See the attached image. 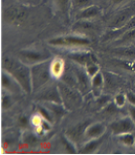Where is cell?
I'll return each instance as SVG.
<instances>
[{
	"mask_svg": "<svg viewBox=\"0 0 135 155\" xmlns=\"http://www.w3.org/2000/svg\"><path fill=\"white\" fill-rule=\"evenodd\" d=\"M59 89L60 92L62 105L66 110H75L82 104V96L74 87L68 85L65 82H59Z\"/></svg>",
	"mask_w": 135,
	"mask_h": 155,
	"instance_id": "cell-3",
	"label": "cell"
},
{
	"mask_svg": "<svg viewBox=\"0 0 135 155\" xmlns=\"http://www.w3.org/2000/svg\"><path fill=\"white\" fill-rule=\"evenodd\" d=\"M50 67L51 63L48 62V60L37 63V64L32 66L30 70L33 91L40 89L42 86H44L50 81L51 78H52Z\"/></svg>",
	"mask_w": 135,
	"mask_h": 155,
	"instance_id": "cell-2",
	"label": "cell"
},
{
	"mask_svg": "<svg viewBox=\"0 0 135 155\" xmlns=\"http://www.w3.org/2000/svg\"><path fill=\"white\" fill-rule=\"evenodd\" d=\"M51 122H49V121H47V120H43V122H42V128L45 130V132H47V131H50L51 128H52V126H51Z\"/></svg>",
	"mask_w": 135,
	"mask_h": 155,
	"instance_id": "cell-36",
	"label": "cell"
},
{
	"mask_svg": "<svg viewBox=\"0 0 135 155\" xmlns=\"http://www.w3.org/2000/svg\"><path fill=\"white\" fill-rule=\"evenodd\" d=\"M72 0H54L56 8L59 9V11L62 14L66 15L69 11L70 3Z\"/></svg>",
	"mask_w": 135,
	"mask_h": 155,
	"instance_id": "cell-22",
	"label": "cell"
},
{
	"mask_svg": "<svg viewBox=\"0 0 135 155\" xmlns=\"http://www.w3.org/2000/svg\"><path fill=\"white\" fill-rule=\"evenodd\" d=\"M113 53L120 57L127 58V59H135V48L134 47H120L115 48Z\"/></svg>",
	"mask_w": 135,
	"mask_h": 155,
	"instance_id": "cell-17",
	"label": "cell"
},
{
	"mask_svg": "<svg viewBox=\"0 0 135 155\" xmlns=\"http://www.w3.org/2000/svg\"><path fill=\"white\" fill-rule=\"evenodd\" d=\"M110 100V97L109 96H101L98 98L97 100V104L99 106H106L108 104V102Z\"/></svg>",
	"mask_w": 135,
	"mask_h": 155,
	"instance_id": "cell-35",
	"label": "cell"
},
{
	"mask_svg": "<svg viewBox=\"0 0 135 155\" xmlns=\"http://www.w3.org/2000/svg\"><path fill=\"white\" fill-rule=\"evenodd\" d=\"M93 26L94 24L90 21V19H78V21L75 22L73 29L79 31H89L93 30Z\"/></svg>",
	"mask_w": 135,
	"mask_h": 155,
	"instance_id": "cell-20",
	"label": "cell"
},
{
	"mask_svg": "<svg viewBox=\"0 0 135 155\" xmlns=\"http://www.w3.org/2000/svg\"><path fill=\"white\" fill-rule=\"evenodd\" d=\"M135 40V28L129 29V30H127L124 32V34L120 38L119 40V44L120 45H123V44H127L129 42H132Z\"/></svg>",
	"mask_w": 135,
	"mask_h": 155,
	"instance_id": "cell-21",
	"label": "cell"
},
{
	"mask_svg": "<svg viewBox=\"0 0 135 155\" xmlns=\"http://www.w3.org/2000/svg\"><path fill=\"white\" fill-rule=\"evenodd\" d=\"M1 84L3 88H5L8 91L12 92H19L22 87L19 84V82L14 79V78L9 74V73L3 72L1 75Z\"/></svg>",
	"mask_w": 135,
	"mask_h": 155,
	"instance_id": "cell-8",
	"label": "cell"
},
{
	"mask_svg": "<svg viewBox=\"0 0 135 155\" xmlns=\"http://www.w3.org/2000/svg\"><path fill=\"white\" fill-rule=\"evenodd\" d=\"M131 13L128 11H125L119 14L117 17H116L110 23V27L113 29H118V28H122L123 27L125 24L127 23V21L131 18Z\"/></svg>",
	"mask_w": 135,
	"mask_h": 155,
	"instance_id": "cell-14",
	"label": "cell"
},
{
	"mask_svg": "<svg viewBox=\"0 0 135 155\" xmlns=\"http://www.w3.org/2000/svg\"><path fill=\"white\" fill-rule=\"evenodd\" d=\"M127 101L130 103V105L135 106V95L133 93H127Z\"/></svg>",
	"mask_w": 135,
	"mask_h": 155,
	"instance_id": "cell-37",
	"label": "cell"
},
{
	"mask_svg": "<svg viewBox=\"0 0 135 155\" xmlns=\"http://www.w3.org/2000/svg\"><path fill=\"white\" fill-rule=\"evenodd\" d=\"M6 17L11 21H21L26 17V13L22 8H10L7 11Z\"/></svg>",
	"mask_w": 135,
	"mask_h": 155,
	"instance_id": "cell-16",
	"label": "cell"
},
{
	"mask_svg": "<svg viewBox=\"0 0 135 155\" xmlns=\"http://www.w3.org/2000/svg\"><path fill=\"white\" fill-rule=\"evenodd\" d=\"M119 140L120 142L125 144V145H133L135 143V137L133 136L132 133H125V134H122L119 136Z\"/></svg>",
	"mask_w": 135,
	"mask_h": 155,
	"instance_id": "cell-25",
	"label": "cell"
},
{
	"mask_svg": "<svg viewBox=\"0 0 135 155\" xmlns=\"http://www.w3.org/2000/svg\"><path fill=\"white\" fill-rule=\"evenodd\" d=\"M61 143L62 145L65 147L66 151L69 153H76V147H75V143L72 142V140L67 137V136H62L61 137Z\"/></svg>",
	"mask_w": 135,
	"mask_h": 155,
	"instance_id": "cell-23",
	"label": "cell"
},
{
	"mask_svg": "<svg viewBox=\"0 0 135 155\" xmlns=\"http://www.w3.org/2000/svg\"><path fill=\"white\" fill-rule=\"evenodd\" d=\"M2 68L19 82L22 90L25 91V93H31L33 91L31 70L26 64L23 62H19L9 56H4L2 59Z\"/></svg>",
	"mask_w": 135,
	"mask_h": 155,
	"instance_id": "cell-1",
	"label": "cell"
},
{
	"mask_svg": "<svg viewBox=\"0 0 135 155\" xmlns=\"http://www.w3.org/2000/svg\"><path fill=\"white\" fill-rule=\"evenodd\" d=\"M72 3H73L75 8L79 10H83L86 7L90 6V5H93L90 0H72Z\"/></svg>",
	"mask_w": 135,
	"mask_h": 155,
	"instance_id": "cell-28",
	"label": "cell"
},
{
	"mask_svg": "<svg viewBox=\"0 0 135 155\" xmlns=\"http://www.w3.org/2000/svg\"><path fill=\"white\" fill-rule=\"evenodd\" d=\"M38 98H39L40 100H42V101L62 104L61 96H60V92H59V86L55 87V88L47 89L45 92H43V93L39 97H38Z\"/></svg>",
	"mask_w": 135,
	"mask_h": 155,
	"instance_id": "cell-11",
	"label": "cell"
},
{
	"mask_svg": "<svg viewBox=\"0 0 135 155\" xmlns=\"http://www.w3.org/2000/svg\"><path fill=\"white\" fill-rule=\"evenodd\" d=\"M12 99L11 97L7 95V94H3L2 95V98H1V106L4 110H8L9 108H11L12 107Z\"/></svg>",
	"mask_w": 135,
	"mask_h": 155,
	"instance_id": "cell-29",
	"label": "cell"
},
{
	"mask_svg": "<svg viewBox=\"0 0 135 155\" xmlns=\"http://www.w3.org/2000/svg\"><path fill=\"white\" fill-rule=\"evenodd\" d=\"M127 96L123 95V93H120V94H118L117 96L115 97V103H116V105L119 107V108L124 106L125 101H127Z\"/></svg>",
	"mask_w": 135,
	"mask_h": 155,
	"instance_id": "cell-30",
	"label": "cell"
},
{
	"mask_svg": "<svg viewBox=\"0 0 135 155\" xmlns=\"http://www.w3.org/2000/svg\"><path fill=\"white\" fill-rule=\"evenodd\" d=\"M111 1H112L113 4H120L123 0H111Z\"/></svg>",
	"mask_w": 135,
	"mask_h": 155,
	"instance_id": "cell-39",
	"label": "cell"
},
{
	"mask_svg": "<svg viewBox=\"0 0 135 155\" xmlns=\"http://www.w3.org/2000/svg\"><path fill=\"white\" fill-rule=\"evenodd\" d=\"M86 74H88L90 78H93L99 72V67L97 64H96V62H93V63H90V64L86 66Z\"/></svg>",
	"mask_w": 135,
	"mask_h": 155,
	"instance_id": "cell-27",
	"label": "cell"
},
{
	"mask_svg": "<svg viewBox=\"0 0 135 155\" xmlns=\"http://www.w3.org/2000/svg\"><path fill=\"white\" fill-rule=\"evenodd\" d=\"M48 108L54 115V118H60L65 114V107L62 104L50 102V104H48Z\"/></svg>",
	"mask_w": 135,
	"mask_h": 155,
	"instance_id": "cell-18",
	"label": "cell"
},
{
	"mask_svg": "<svg viewBox=\"0 0 135 155\" xmlns=\"http://www.w3.org/2000/svg\"><path fill=\"white\" fill-rule=\"evenodd\" d=\"M19 55H20L22 62H23L26 65L27 64L35 65L37 63L46 61L50 58L49 54L35 51H22L19 53Z\"/></svg>",
	"mask_w": 135,
	"mask_h": 155,
	"instance_id": "cell-6",
	"label": "cell"
},
{
	"mask_svg": "<svg viewBox=\"0 0 135 155\" xmlns=\"http://www.w3.org/2000/svg\"><path fill=\"white\" fill-rule=\"evenodd\" d=\"M102 142H103L102 137L90 140L89 142H88L84 145V147H83V149L81 150V152L82 153H91V152H93V151H95L96 149H97V147H99V145L102 143Z\"/></svg>",
	"mask_w": 135,
	"mask_h": 155,
	"instance_id": "cell-19",
	"label": "cell"
},
{
	"mask_svg": "<svg viewBox=\"0 0 135 155\" xmlns=\"http://www.w3.org/2000/svg\"><path fill=\"white\" fill-rule=\"evenodd\" d=\"M88 125H89V122H83V123L77 124L67 130L66 136L73 143L75 142L78 143L83 139V137H85V132H86V127H88Z\"/></svg>",
	"mask_w": 135,
	"mask_h": 155,
	"instance_id": "cell-7",
	"label": "cell"
},
{
	"mask_svg": "<svg viewBox=\"0 0 135 155\" xmlns=\"http://www.w3.org/2000/svg\"><path fill=\"white\" fill-rule=\"evenodd\" d=\"M69 58L73 61L77 62L78 64L82 66H86L90 64V63L95 62L94 56L93 55V53L89 52H82V53H71L69 54Z\"/></svg>",
	"mask_w": 135,
	"mask_h": 155,
	"instance_id": "cell-12",
	"label": "cell"
},
{
	"mask_svg": "<svg viewBox=\"0 0 135 155\" xmlns=\"http://www.w3.org/2000/svg\"><path fill=\"white\" fill-rule=\"evenodd\" d=\"M38 114L42 116L43 119L49 121V122H51V123L54 122V120H55L54 115H52V114L51 113V110L49 109L45 108V107L39 106L38 107Z\"/></svg>",
	"mask_w": 135,
	"mask_h": 155,
	"instance_id": "cell-24",
	"label": "cell"
},
{
	"mask_svg": "<svg viewBox=\"0 0 135 155\" xmlns=\"http://www.w3.org/2000/svg\"><path fill=\"white\" fill-rule=\"evenodd\" d=\"M110 129L114 135H122L125 133H133L135 131V123L131 117H124L116 120L110 125Z\"/></svg>",
	"mask_w": 135,
	"mask_h": 155,
	"instance_id": "cell-5",
	"label": "cell"
},
{
	"mask_svg": "<svg viewBox=\"0 0 135 155\" xmlns=\"http://www.w3.org/2000/svg\"><path fill=\"white\" fill-rule=\"evenodd\" d=\"M105 133V126L102 123L89 124L86 129L85 137L89 140L101 138Z\"/></svg>",
	"mask_w": 135,
	"mask_h": 155,
	"instance_id": "cell-9",
	"label": "cell"
},
{
	"mask_svg": "<svg viewBox=\"0 0 135 155\" xmlns=\"http://www.w3.org/2000/svg\"><path fill=\"white\" fill-rule=\"evenodd\" d=\"M119 108V107L116 105V103H109L105 106V113L106 114H112L114 113H116V110H117V109Z\"/></svg>",
	"mask_w": 135,
	"mask_h": 155,
	"instance_id": "cell-32",
	"label": "cell"
},
{
	"mask_svg": "<svg viewBox=\"0 0 135 155\" xmlns=\"http://www.w3.org/2000/svg\"><path fill=\"white\" fill-rule=\"evenodd\" d=\"M18 123H19V125L21 126V127L25 128V127H27V125L29 124V120H28V118L26 117V116L22 115V116H20V117H19Z\"/></svg>",
	"mask_w": 135,
	"mask_h": 155,
	"instance_id": "cell-33",
	"label": "cell"
},
{
	"mask_svg": "<svg viewBox=\"0 0 135 155\" xmlns=\"http://www.w3.org/2000/svg\"><path fill=\"white\" fill-rule=\"evenodd\" d=\"M51 74L52 78L59 79L62 76L64 71V62L60 58H55L54 60L51 62Z\"/></svg>",
	"mask_w": 135,
	"mask_h": 155,
	"instance_id": "cell-15",
	"label": "cell"
},
{
	"mask_svg": "<svg viewBox=\"0 0 135 155\" xmlns=\"http://www.w3.org/2000/svg\"><path fill=\"white\" fill-rule=\"evenodd\" d=\"M123 28L125 29V31H127V30H129V29L135 28V16H133V17L130 18V19L127 21V23L123 26Z\"/></svg>",
	"mask_w": 135,
	"mask_h": 155,
	"instance_id": "cell-34",
	"label": "cell"
},
{
	"mask_svg": "<svg viewBox=\"0 0 135 155\" xmlns=\"http://www.w3.org/2000/svg\"><path fill=\"white\" fill-rule=\"evenodd\" d=\"M49 43L52 46H60V47H67V46H89L90 44L89 39L84 36H60L56 38H52L49 41Z\"/></svg>",
	"mask_w": 135,
	"mask_h": 155,
	"instance_id": "cell-4",
	"label": "cell"
},
{
	"mask_svg": "<svg viewBox=\"0 0 135 155\" xmlns=\"http://www.w3.org/2000/svg\"><path fill=\"white\" fill-rule=\"evenodd\" d=\"M91 84H93V89H99L102 87V85H103V76L100 72H98L95 76L93 77Z\"/></svg>",
	"mask_w": 135,
	"mask_h": 155,
	"instance_id": "cell-26",
	"label": "cell"
},
{
	"mask_svg": "<svg viewBox=\"0 0 135 155\" xmlns=\"http://www.w3.org/2000/svg\"><path fill=\"white\" fill-rule=\"evenodd\" d=\"M128 110H129V114H130V117L132 118V120L135 123V106L130 105L129 108H128Z\"/></svg>",
	"mask_w": 135,
	"mask_h": 155,
	"instance_id": "cell-38",
	"label": "cell"
},
{
	"mask_svg": "<svg viewBox=\"0 0 135 155\" xmlns=\"http://www.w3.org/2000/svg\"><path fill=\"white\" fill-rule=\"evenodd\" d=\"M75 77H76L75 79H76V82H77V85L79 87V89L83 92V93H86L90 88V85H89L90 82L89 80V76L80 69H76Z\"/></svg>",
	"mask_w": 135,
	"mask_h": 155,
	"instance_id": "cell-10",
	"label": "cell"
},
{
	"mask_svg": "<svg viewBox=\"0 0 135 155\" xmlns=\"http://www.w3.org/2000/svg\"><path fill=\"white\" fill-rule=\"evenodd\" d=\"M43 117L39 114H34L32 116V118H31V124H33L35 126V127H38V126H41L42 125V122H43Z\"/></svg>",
	"mask_w": 135,
	"mask_h": 155,
	"instance_id": "cell-31",
	"label": "cell"
},
{
	"mask_svg": "<svg viewBox=\"0 0 135 155\" xmlns=\"http://www.w3.org/2000/svg\"><path fill=\"white\" fill-rule=\"evenodd\" d=\"M101 14L99 7L95 5H90L83 10H80L79 13L77 14V18L78 19H91L96 17H98Z\"/></svg>",
	"mask_w": 135,
	"mask_h": 155,
	"instance_id": "cell-13",
	"label": "cell"
}]
</instances>
